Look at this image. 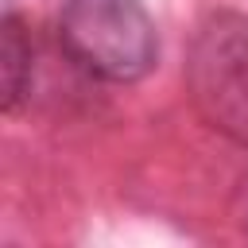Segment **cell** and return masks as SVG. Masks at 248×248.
I'll list each match as a JSON object with an SVG mask.
<instances>
[{"label":"cell","instance_id":"7a4b0ae2","mask_svg":"<svg viewBox=\"0 0 248 248\" xmlns=\"http://www.w3.org/2000/svg\"><path fill=\"white\" fill-rule=\"evenodd\" d=\"M186 74L202 116L248 143V19L232 12L213 16L198 31Z\"/></svg>","mask_w":248,"mask_h":248},{"label":"cell","instance_id":"6da1fadb","mask_svg":"<svg viewBox=\"0 0 248 248\" xmlns=\"http://www.w3.org/2000/svg\"><path fill=\"white\" fill-rule=\"evenodd\" d=\"M58 39L85 74L105 81H136L159 54L143 0H62Z\"/></svg>","mask_w":248,"mask_h":248},{"label":"cell","instance_id":"3957f363","mask_svg":"<svg viewBox=\"0 0 248 248\" xmlns=\"http://www.w3.org/2000/svg\"><path fill=\"white\" fill-rule=\"evenodd\" d=\"M31 85V39L19 23V16H4L0 23V89H4V108L12 112L19 97Z\"/></svg>","mask_w":248,"mask_h":248}]
</instances>
